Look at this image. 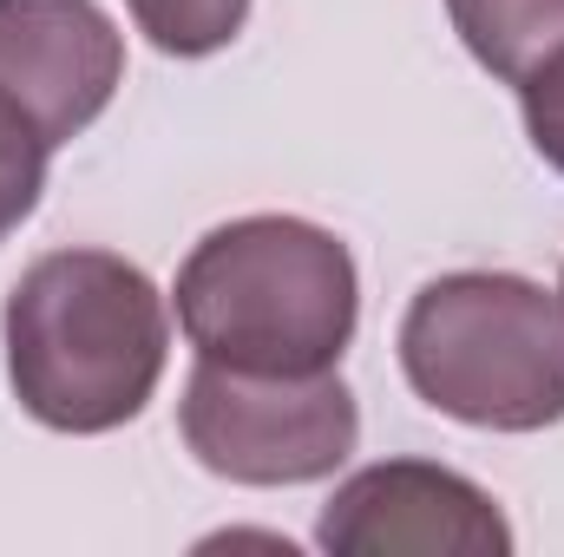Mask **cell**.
Instances as JSON below:
<instances>
[{
	"label": "cell",
	"mask_w": 564,
	"mask_h": 557,
	"mask_svg": "<svg viewBox=\"0 0 564 557\" xmlns=\"http://www.w3.org/2000/svg\"><path fill=\"white\" fill-rule=\"evenodd\" d=\"M7 387L46 433H119L171 361V308L139 263L112 250H46L0 308Z\"/></svg>",
	"instance_id": "obj_1"
},
{
	"label": "cell",
	"mask_w": 564,
	"mask_h": 557,
	"mask_svg": "<svg viewBox=\"0 0 564 557\" xmlns=\"http://www.w3.org/2000/svg\"><path fill=\"white\" fill-rule=\"evenodd\" d=\"M171 302L197 361L250 374H328L355 341L361 276L335 230L257 210L191 243Z\"/></svg>",
	"instance_id": "obj_2"
},
{
	"label": "cell",
	"mask_w": 564,
	"mask_h": 557,
	"mask_svg": "<svg viewBox=\"0 0 564 557\" xmlns=\"http://www.w3.org/2000/svg\"><path fill=\"white\" fill-rule=\"evenodd\" d=\"M401 374L433 414L479 433H545L564 419V308L512 270L421 282L401 315Z\"/></svg>",
	"instance_id": "obj_3"
},
{
	"label": "cell",
	"mask_w": 564,
	"mask_h": 557,
	"mask_svg": "<svg viewBox=\"0 0 564 557\" xmlns=\"http://www.w3.org/2000/svg\"><path fill=\"white\" fill-rule=\"evenodd\" d=\"M177 433L191 459L230 485H315L335 479L361 439V407L328 374H250L197 361L177 401Z\"/></svg>",
	"instance_id": "obj_4"
},
{
	"label": "cell",
	"mask_w": 564,
	"mask_h": 557,
	"mask_svg": "<svg viewBox=\"0 0 564 557\" xmlns=\"http://www.w3.org/2000/svg\"><path fill=\"white\" fill-rule=\"evenodd\" d=\"M315 545L328 557H512V525L466 472L433 459H381L335 485Z\"/></svg>",
	"instance_id": "obj_5"
},
{
	"label": "cell",
	"mask_w": 564,
	"mask_h": 557,
	"mask_svg": "<svg viewBox=\"0 0 564 557\" xmlns=\"http://www.w3.org/2000/svg\"><path fill=\"white\" fill-rule=\"evenodd\" d=\"M126 86V33L99 0H0V99L73 144Z\"/></svg>",
	"instance_id": "obj_6"
},
{
	"label": "cell",
	"mask_w": 564,
	"mask_h": 557,
	"mask_svg": "<svg viewBox=\"0 0 564 557\" xmlns=\"http://www.w3.org/2000/svg\"><path fill=\"white\" fill-rule=\"evenodd\" d=\"M459 46L506 86H525L564 53V0H446Z\"/></svg>",
	"instance_id": "obj_7"
},
{
	"label": "cell",
	"mask_w": 564,
	"mask_h": 557,
	"mask_svg": "<svg viewBox=\"0 0 564 557\" xmlns=\"http://www.w3.org/2000/svg\"><path fill=\"white\" fill-rule=\"evenodd\" d=\"M126 7H132V26L164 59H210L250 20V0H126Z\"/></svg>",
	"instance_id": "obj_8"
},
{
	"label": "cell",
	"mask_w": 564,
	"mask_h": 557,
	"mask_svg": "<svg viewBox=\"0 0 564 557\" xmlns=\"http://www.w3.org/2000/svg\"><path fill=\"white\" fill-rule=\"evenodd\" d=\"M46 157H53V144L33 132V119L13 99H0V243L40 210V197H46Z\"/></svg>",
	"instance_id": "obj_9"
},
{
	"label": "cell",
	"mask_w": 564,
	"mask_h": 557,
	"mask_svg": "<svg viewBox=\"0 0 564 557\" xmlns=\"http://www.w3.org/2000/svg\"><path fill=\"white\" fill-rule=\"evenodd\" d=\"M519 112H525V139H532V151L564 177V53L545 59V66L519 86Z\"/></svg>",
	"instance_id": "obj_10"
},
{
	"label": "cell",
	"mask_w": 564,
	"mask_h": 557,
	"mask_svg": "<svg viewBox=\"0 0 564 557\" xmlns=\"http://www.w3.org/2000/svg\"><path fill=\"white\" fill-rule=\"evenodd\" d=\"M558 308H564V276H558Z\"/></svg>",
	"instance_id": "obj_11"
}]
</instances>
